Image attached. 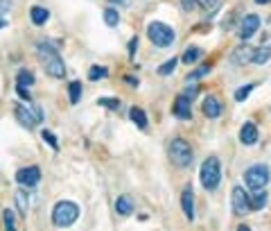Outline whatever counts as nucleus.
<instances>
[{
  "mask_svg": "<svg viewBox=\"0 0 271 231\" xmlns=\"http://www.w3.org/2000/svg\"><path fill=\"white\" fill-rule=\"evenodd\" d=\"M36 52L39 57L43 59V66H45V72L54 80H61L66 75V66H63V59L59 57V43L54 41H41L36 45Z\"/></svg>",
  "mask_w": 271,
  "mask_h": 231,
  "instance_id": "nucleus-1",
  "label": "nucleus"
},
{
  "mask_svg": "<svg viewBox=\"0 0 271 231\" xmlns=\"http://www.w3.org/2000/svg\"><path fill=\"white\" fill-rule=\"evenodd\" d=\"M147 36L156 48H170V45H174V41H176V32L163 21H152L149 23L147 25Z\"/></svg>",
  "mask_w": 271,
  "mask_h": 231,
  "instance_id": "nucleus-2",
  "label": "nucleus"
},
{
  "mask_svg": "<svg viewBox=\"0 0 271 231\" xmlns=\"http://www.w3.org/2000/svg\"><path fill=\"white\" fill-rule=\"evenodd\" d=\"M79 217V206L70 199H61L54 204L52 208V222L54 226H70L75 224V220Z\"/></svg>",
  "mask_w": 271,
  "mask_h": 231,
  "instance_id": "nucleus-3",
  "label": "nucleus"
},
{
  "mask_svg": "<svg viewBox=\"0 0 271 231\" xmlns=\"http://www.w3.org/2000/svg\"><path fill=\"white\" fill-rule=\"evenodd\" d=\"M199 179H201V186L206 190H215L221 181V163L217 157H208L206 161L201 163V172H199Z\"/></svg>",
  "mask_w": 271,
  "mask_h": 231,
  "instance_id": "nucleus-4",
  "label": "nucleus"
},
{
  "mask_svg": "<svg viewBox=\"0 0 271 231\" xmlns=\"http://www.w3.org/2000/svg\"><path fill=\"white\" fill-rule=\"evenodd\" d=\"M167 152H170V161L174 163L176 168H188L190 163H192V159H194L192 147H190V143L188 140H183V138L172 140L170 147H167Z\"/></svg>",
  "mask_w": 271,
  "mask_h": 231,
  "instance_id": "nucleus-5",
  "label": "nucleus"
},
{
  "mask_svg": "<svg viewBox=\"0 0 271 231\" xmlns=\"http://www.w3.org/2000/svg\"><path fill=\"white\" fill-rule=\"evenodd\" d=\"M269 177H271L269 168H266L264 163H255V166H251L246 172H244V184L253 190H262L266 184H269Z\"/></svg>",
  "mask_w": 271,
  "mask_h": 231,
  "instance_id": "nucleus-6",
  "label": "nucleus"
},
{
  "mask_svg": "<svg viewBox=\"0 0 271 231\" xmlns=\"http://www.w3.org/2000/svg\"><path fill=\"white\" fill-rule=\"evenodd\" d=\"M14 113H16V120L21 122L23 127H27V129H32V127L36 125V122L43 120V111H41L39 104H16V109H14Z\"/></svg>",
  "mask_w": 271,
  "mask_h": 231,
  "instance_id": "nucleus-7",
  "label": "nucleus"
},
{
  "mask_svg": "<svg viewBox=\"0 0 271 231\" xmlns=\"http://www.w3.org/2000/svg\"><path fill=\"white\" fill-rule=\"evenodd\" d=\"M230 204H233L235 215H246V213H251V197H248V195L244 193L242 186H233Z\"/></svg>",
  "mask_w": 271,
  "mask_h": 231,
  "instance_id": "nucleus-8",
  "label": "nucleus"
},
{
  "mask_svg": "<svg viewBox=\"0 0 271 231\" xmlns=\"http://www.w3.org/2000/svg\"><path fill=\"white\" fill-rule=\"evenodd\" d=\"M257 27H260V16H257V14H246V16L239 21V27H237L239 39L242 41L251 39V36L257 32Z\"/></svg>",
  "mask_w": 271,
  "mask_h": 231,
  "instance_id": "nucleus-9",
  "label": "nucleus"
},
{
  "mask_svg": "<svg viewBox=\"0 0 271 231\" xmlns=\"http://www.w3.org/2000/svg\"><path fill=\"white\" fill-rule=\"evenodd\" d=\"M16 181L21 186H27V188H32V186H36L41 181V170L39 166H27V168H21V170L16 172Z\"/></svg>",
  "mask_w": 271,
  "mask_h": 231,
  "instance_id": "nucleus-10",
  "label": "nucleus"
},
{
  "mask_svg": "<svg viewBox=\"0 0 271 231\" xmlns=\"http://www.w3.org/2000/svg\"><path fill=\"white\" fill-rule=\"evenodd\" d=\"M174 116L179 118V120H188V118H192V100L188 98V95H179V98L174 100Z\"/></svg>",
  "mask_w": 271,
  "mask_h": 231,
  "instance_id": "nucleus-11",
  "label": "nucleus"
},
{
  "mask_svg": "<svg viewBox=\"0 0 271 231\" xmlns=\"http://www.w3.org/2000/svg\"><path fill=\"white\" fill-rule=\"evenodd\" d=\"M201 111L206 118H210V120H215V118L221 116V102L215 98V95H208L206 100H203L201 104Z\"/></svg>",
  "mask_w": 271,
  "mask_h": 231,
  "instance_id": "nucleus-12",
  "label": "nucleus"
},
{
  "mask_svg": "<svg viewBox=\"0 0 271 231\" xmlns=\"http://www.w3.org/2000/svg\"><path fill=\"white\" fill-rule=\"evenodd\" d=\"M253 52H255V48H251V45H239V48L233 50V54H230V61H233L235 66L248 63V61H253Z\"/></svg>",
  "mask_w": 271,
  "mask_h": 231,
  "instance_id": "nucleus-13",
  "label": "nucleus"
},
{
  "mask_svg": "<svg viewBox=\"0 0 271 231\" xmlns=\"http://www.w3.org/2000/svg\"><path fill=\"white\" fill-rule=\"evenodd\" d=\"M181 208H183L188 220H194V195H192V188H190V186L183 190V195H181Z\"/></svg>",
  "mask_w": 271,
  "mask_h": 231,
  "instance_id": "nucleus-14",
  "label": "nucleus"
},
{
  "mask_svg": "<svg viewBox=\"0 0 271 231\" xmlns=\"http://www.w3.org/2000/svg\"><path fill=\"white\" fill-rule=\"evenodd\" d=\"M239 140H242L244 145L257 143V127L253 125V122H244L242 129H239Z\"/></svg>",
  "mask_w": 271,
  "mask_h": 231,
  "instance_id": "nucleus-15",
  "label": "nucleus"
},
{
  "mask_svg": "<svg viewBox=\"0 0 271 231\" xmlns=\"http://www.w3.org/2000/svg\"><path fill=\"white\" fill-rule=\"evenodd\" d=\"M30 18H32V23H34L36 27H41V25H45V23H48L50 12L45 7H41V5H34V7L30 9Z\"/></svg>",
  "mask_w": 271,
  "mask_h": 231,
  "instance_id": "nucleus-16",
  "label": "nucleus"
},
{
  "mask_svg": "<svg viewBox=\"0 0 271 231\" xmlns=\"http://www.w3.org/2000/svg\"><path fill=\"white\" fill-rule=\"evenodd\" d=\"M131 211H133V199L129 195H120L115 199V213L117 215H131Z\"/></svg>",
  "mask_w": 271,
  "mask_h": 231,
  "instance_id": "nucleus-17",
  "label": "nucleus"
},
{
  "mask_svg": "<svg viewBox=\"0 0 271 231\" xmlns=\"http://www.w3.org/2000/svg\"><path fill=\"white\" fill-rule=\"evenodd\" d=\"M266 204V190H253V197H251V211H260V208H264Z\"/></svg>",
  "mask_w": 271,
  "mask_h": 231,
  "instance_id": "nucleus-18",
  "label": "nucleus"
},
{
  "mask_svg": "<svg viewBox=\"0 0 271 231\" xmlns=\"http://www.w3.org/2000/svg\"><path fill=\"white\" fill-rule=\"evenodd\" d=\"M129 116H131V120L138 125V129H147V116H145V111L140 107H133L129 111Z\"/></svg>",
  "mask_w": 271,
  "mask_h": 231,
  "instance_id": "nucleus-19",
  "label": "nucleus"
},
{
  "mask_svg": "<svg viewBox=\"0 0 271 231\" xmlns=\"http://www.w3.org/2000/svg\"><path fill=\"white\" fill-rule=\"evenodd\" d=\"M269 59H271V48H269V45H264V48H257L255 52H253V61L251 63L262 66V63H266Z\"/></svg>",
  "mask_w": 271,
  "mask_h": 231,
  "instance_id": "nucleus-20",
  "label": "nucleus"
},
{
  "mask_svg": "<svg viewBox=\"0 0 271 231\" xmlns=\"http://www.w3.org/2000/svg\"><path fill=\"white\" fill-rule=\"evenodd\" d=\"M16 206L21 211V215H27V208H30V199H27V193L23 188L16 190Z\"/></svg>",
  "mask_w": 271,
  "mask_h": 231,
  "instance_id": "nucleus-21",
  "label": "nucleus"
},
{
  "mask_svg": "<svg viewBox=\"0 0 271 231\" xmlns=\"http://www.w3.org/2000/svg\"><path fill=\"white\" fill-rule=\"evenodd\" d=\"M201 57H203V50L201 48H188L183 52V59H181V61H183V63H197Z\"/></svg>",
  "mask_w": 271,
  "mask_h": 231,
  "instance_id": "nucleus-22",
  "label": "nucleus"
},
{
  "mask_svg": "<svg viewBox=\"0 0 271 231\" xmlns=\"http://www.w3.org/2000/svg\"><path fill=\"white\" fill-rule=\"evenodd\" d=\"M179 61H181V59H176V57L167 59L165 63H161V66H158V75H172V72L176 70V66H179Z\"/></svg>",
  "mask_w": 271,
  "mask_h": 231,
  "instance_id": "nucleus-23",
  "label": "nucleus"
},
{
  "mask_svg": "<svg viewBox=\"0 0 271 231\" xmlns=\"http://www.w3.org/2000/svg\"><path fill=\"white\" fill-rule=\"evenodd\" d=\"M104 23H106L108 27H115L117 23H120V14H117V9H113V7L104 9Z\"/></svg>",
  "mask_w": 271,
  "mask_h": 231,
  "instance_id": "nucleus-24",
  "label": "nucleus"
},
{
  "mask_svg": "<svg viewBox=\"0 0 271 231\" xmlns=\"http://www.w3.org/2000/svg\"><path fill=\"white\" fill-rule=\"evenodd\" d=\"M16 80H18V86H32L34 84V75H32V70H27V68L18 70Z\"/></svg>",
  "mask_w": 271,
  "mask_h": 231,
  "instance_id": "nucleus-25",
  "label": "nucleus"
},
{
  "mask_svg": "<svg viewBox=\"0 0 271 231\" xmlns=\"http://www.w3.org/2000/svg\"><path fill=\"white\" fill-rule=\"evenodd\" d=\"M106 75H108V70L104 66H90V70H88V80L90 82H99V80H104Z\"/></svg>",
  "mask_w": 271,
  "mask_h": 231,
  "instance_id": "nucleus-26",
  "label": "nucleus"
},
{
  "mask_svg": "<svg viewBox=\"0 0 271 231\" xmlns=\"http://www.w3.org/2000/svg\"><path fill=\"white\" fill-rule=\"evenodd\" d=\"M68 95H70V102L77 104L81 100V84L79 82H70V86H68Z\"/></svg>",
  "mask_w": 271,
  "mask_h": 231,
  "instance_id": "nucleus-27",
  "label": "nucleus"
},
{
  "mask_svg": "<svg viewBox=\"0 0 271 231\" xmlns=\"http://www.w3.org/2000/svg\"><path fill=\"white\" fill-rule=\"evenodd\" d=\"M253 89H255V84H246V86H239V89L235 91V100H237V102H244V100L248 98V93H251Z\"/></svg>",
  "mask_w": 271,
  "mask_h": 231,
  "instance_id": "nucleus-28",
  "label": "nucleus"
},
{
  "mask_svg": "<svg viewBox=\"0 0 271 231\" xmlns=\"http://www.w3.org/2000/svg\"><path fill=\"white\" fill-rule=\"evenodd\" d=\"M210 63H208V66H201V68H197V70H194V72H190V75L188 77H185V80H188V84H190V82H197L199 80V77H203V75H208V72H210Z\"/></svg>",
  "mask_w": 271,
  "mask_h": 231,
  "instance_id": "nucleus-29",
  "label": "nucleus"
},
{
  "mask_svg": "<svg viewBox=\"0 0 271 231\" xmlns=\"http://www.w3.org/2000/svg\"><path fill=\"white\" fill-rule=\"evenodd\" d=\"M3 224H5V231H16V224H14V213L9 211H3Z\"/></svg>",
  "mask_w": 271,
  "mask_h": 231,
  "instance_id": "nucleus-30",
  "label": "nucleus"
},
{
  "mask_svg": "<svg viewBox=\"0 0 271 231\" xmlns=\"http://www.w3.org/2000/svg\"><path fill=\"white\" fill-rule=\"evenodd\" d=\"M41 138H43L45 143H48V145H50V147H52V149H59L57 136H54V134H52V131H50V129H43V131H41Z\"/></svg>",
  "mask_w": 271,
  "mask_h": 231,
  "instance_id": "nucleus-31",
  "label": "nucleus"
},
{
  "mask_svg": "<svg viewBox=\"0 0 271 231\" xmlns=\"http://www.w3.org/2000/svg\"><path fill=\"white\" fill-rule=\"evenodd\" d=\"M97 104L99 107H106V109H120V100L117 98H99Z\"/></svg>",
  "mask_w": 271,
  "mask_h": 231,
  "instance_id": "nucleus-32",
  "label": "nucleus"
},
{
  "mask_svg": "<svg viewBox=\"0 0 271 231\" xmlns=\"http://www.w3.org/2000/svg\"><path fill=\"white\" fill-rule=\"evenodd\" d=\"M194 3H199V7H203V9H215L217 7V0H194Z\"/></svg>",
  "mask_w": 271,
  "mask_h": 231,
  "instance_id": "nucleus-33",
  "label": "nucleus"
},
{
  "mask_svg": "<svg viewBox=\"0 0 271 231\" xmlns=\"http://www.w3.org/2000/svg\"><path fill=\"white\" fill-rule=\"evenodd\" d=\"M16 93L21 95L23 100H27V102H32V95H30V91H27L25 86H16Z\"/></svg>",
  "mask_w": 271,
  "mask_h": 231,
  "instance_id": "nucleus-34",
  "label": "nucleus"
},
{
  "mask_svg": "<svg viewBox=\"0 0 271 231\" xmlns=\"http://www.w3.org/2000/svg\"><path fill=\"white\" fill-rule=\"evenodd\" d=\"M136 50H138V36H133V39L129 41V57H133Z\"/></svg>",
  "mask_w": 271,
  "mask_h": 231,
  "instance_id": "nucleus-35",
  "label": "nucleus"
},
{
  "mask_svg": "<svg viewBox=\"0 0 271 231\" xmlns=\"http://www.w3.org/2000/svg\"><path fill=\"white\" fill-rule=\"evenodd\" d=\"M9 7H12V3H9V0H0V16H3V14H7Z\"/></svg>",
  "mask_w": 271,
  "mask_h": 231,
  "instance_id": "nucleus-36",
  "label": "nucleus"
},
{
  "mask_svg": "<svg viewBox=\"0 0 271 231\" xmlns=\"http://www.w3.org/2000/svg\"><path fill=\"white\" fill-rule=\"evenodd\" d=\"M181 5H183L185 12H192L194 9V0H181Z\"/></svg>",
  "mask_w": 271,
  "mask_h": 231,
  "instance_id": "nucleus-37",
  "label": "nucleus"
},
{
  "mask_svg": "<svg viewBox=\"0 0 271 231\" xmlns=\"http://www.w3.org/2000/svg\"><path fill=\"white\" fill-rule=\"evenodd\" d=\"M124 80H126V84H129V86H138V80H136L133 75H126Z\"/></svg>",
  "mask_w": 271,
  "mask_h": 231,
  "instance_id": "nucleus-38",
  "label": "nucleus"
},
{
  "mask_svg": "<svg viewBox=\"0 0 271 231\" xmlns=\"http://www.w3.org/2000/svg\"><path fill=\"white\" fill-rule=\"evenodd\" d=\"M111 5H129V0H108Z\"/></svg>",
  "mask_w": 271,
  "mask_h": 231,
  "instance_id": "nucleus-39",
  "label": "nucleus"
},
{
  "mask_svg": "<svg viewBox=\"0 0 271 231\" xmlns=\"http://www.w3.org/2000/svg\"><path fill=\"white\" fill-rule=\"evenodd\" d=\"M237 231H251V229H248L246 224H239V226H237Z\"/></svg>",
  "mask_w": 271,
  "mask_h": 231,
  "instance_id": "nucleus-40",
  "label": "nucleus"
},
{
  "mask_svg": "<svg viewBox=\"0 0 271 231\" xmlns=\"http://www.w3.org/2000/svg\"><path fill=\"white\" fill-rule=\"evenodd\" d=\"M257 5H266V3H271V0H255Z\"/></svg>",
  "mask_w": 271,
  "mask_h": 231,
  "instance_id": "nucleus-41",
  "label": "nucleus"
},
{
  "mask_svg": "<svg viewBox=\"0 0 271 231\" xmlns=\"http://www.w3.org/2000/svg\"><path fill=\"white\" fill-rule=\"evenodd\" d=\"M3 27H5V18L0 16V30H3Z\"/></svg>",
  "mask_w": 271,
  "mask_h": 231,
  "instance_id": "nucleus-42",
  "label": "nucleus"
}]
</instances>
